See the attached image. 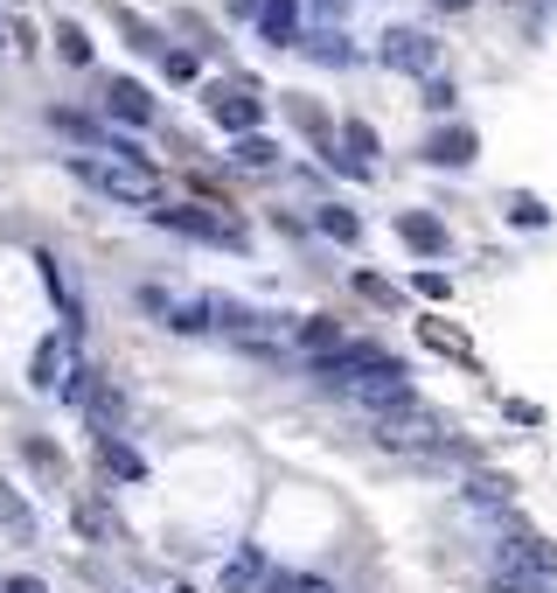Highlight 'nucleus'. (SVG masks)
I'll return each mask as SVG.
<instances>
[{
	"instance_id": "1",
	"label": "nucleus",
	"mask_w": 557,
	"mask_h": 593,
	"mask_svg": "<svg viewBox=\"0 0 557 593\" xmlns=\"http://www.w3.org/2000/svg\"><path fill=\"white\" fill-rule=\"evenodd\" d=\"M369 441L377 447H390V454H426V447H439V412H426V405H390V412H377L369 419Z\"/></svg>"
},
{
	"instance_id": "2",
	"label": "nucleus",
	"mask_w": 557,
	"mask_h": 593,
	"mask_svg": "<svg viewBox=\"0 0 557 593\" xmlns=\"http://www.w3.org/2000/svg\"><path fill=\"white\" fill-rule=\"evenodd\" d=\"M70 175H77V182H91V189H105V196H119V202H140V210H153V175H147V168L91 161V154H77Z\"/></svg>"
},
{
	"instance_id": "3",
	"label": "nucleus",
	"mask_w": 557,
	"mask_h": 593,
	"mask_svg": "<svg viewBox=\"0 0 557 593\" xmlns=\"http://www.w3.org/2000/svg\"><path fill=\"white\" fill-rule=\"evenodd\" d=\"M153 224H161V230H181V238H202V245L245 251V224H230V217H217V210H202V202H168V210H153Z\"/></svg>"
},
{
	"instance_id": "4",
	"label": "nucleus",
	"mask_w": 557,
	"mask_h": 593,
	"mask_svg": "<svg viewBox=\"0 0 557 593\" xmlns=\"http://www.w3.org/2000/svg\"><path fill=\"white\" fill-rule=\"evenodd\" d=\"M384 364H390V356L377 343H341V349H328L321 364H314V384H321V392H356V384L369 370H384Z\"/></svg>"
},
{
	"instance_id": "5",
	"label": "nucleus",
	"mask_w": 557,
	"mask_h": 593,
	"mask_svg": "<svg viewBox=\"0 0 557 593\" xmlns=\"http://www.w3.org/2000/svg\"><path fill=\"white\" fill-rule=\"evenodd\" d=\"M377 57H384L390 70H411L418 85H426V77H439V42H432L426 29H411V21H397V29H384Z\"/></svg>"
},
{
	"instance_id": "6",
	"label": "nucleus",
	"mask_w": 557,
	"mask_h": 593,
	"mask_svg": "<svg viewBox=\"0 0 557 593\" xmlns=\"http://www.w3.org/2000/svg\"><path fill=\"white\" fill-rule=\"evenodd\" d=\"M495 573H516V580H550V573H557V545H550V537L516 531V537H501V545H495Z\"/></svg>"
},
{
	"instance_id": "7",
	"label": "nucleus",
	"mask_w": 557,
	"mask_h": 593,
	"mask_svg": "<svg viewBox=\"0 0 557 593\" xmlns=\"http://www.w3.org/2000/svg\"><path fill=\"white\" fill-rule=\"evenodd\" d=\"M258 112H265V98H251V91H237V85H223V91H209V119L223 126V134H258Z\"/></svg>"
},
{
	"instance_id": "8",
	"label": "nucleus",
	"mask_w": 557,
	"mask_h": 593,
	"mask_svg": "<svg viewBox=\"0 0 557 593\" xmlns=\"http://www.w3.org/2000/svg\"><path fill=\"white\" fill-rule=\"evenodd\" d=\"M356 405L377 419V412H390V405H411V377H405V364H384L377 377H362L356 384Z\"/></svg>"
},
{
	"instance_id": "9",
	"label": "nucleus",
	"mask_w": 557,
	"mask_h": 593,
	"mask_svg": "<svg viewBox=\"0 0 557 593\" xmlns=\"http://www.w3.org/2000/svg\"><path fill=\"white\" fill-rule=\"evenodd\" d=\"M63 377H70V335H42L36 356H29V384L36 392H57Z\"/></svg>"
},
{
	"instance_id": "10",
	"label": "nucleus",
	"mask_w": 557,
	"mask_h": 593,
	"mask_svg": "<svg viewBox=\"0 0 557 593\" xmlns=\"http://www.w3.org/2000/svg\"><path fill=\"white\" fill-rule=\"evenodd\" d=\"M105 112L119 126H153V98H147V85H132V77H112V85H105Z\"/></svg>"
},
{
	"instance_id": "11",
	"label": "nucleus",
	"mask_w": 557,
	"mask_h": 593,
	"mask_svg": "<svg viewBox=\"0 0 557 593\" xmlns=\"http://www.w3.org/2000/svg\"><path fill=\"white\" fill-rule=\"evenodd\" d=\"M474 154H481L474 126H439V134H426V161H432V168H467Z\"/></svg>"
},
{
	"instance_id": "12",
	"label": "nucleus",
	"mask_w": 557,
	"mask_h": 593,
	"mask_svg": "<svg viewBox=\"0 0 557 593\" xmlns=\"http://www.w3.org/2000/svg\"><path fill=\"white\" fill-rule=\"evenodd\" d=\"M258 42L300 49V0H265V8H258Z\"/></svg>"
},
{
	"instance_id": "13",
	"label": "nucleus",
	"mask_w": 557,
	"mask_h": 593,
	"mask_svg": "<svg viewBox=\"0 0 557 593\" xmlns=\"http://www.w3.org/2000/svg\"><path fill=\"white\" fill-rule=\"evenodd\" d=\"M397 238H405L411 251H432V259H446V245H454V238H446V224L426 217V210H405V217H397Z\"/></svg>"
},
{
	"instance_id": "14",
	"label": "nucleus",
	"mask_w": 557,
	"mask_h": 593,
	"mask_svg": "<svg viewBox=\"0 0 557 593\" xmlns=\"http://www.w3.org/2000/svg\"><path fill=\"white\" fill-rule=\"evenodd\" d=\"M98 461H105V468H112L119 482H147V454H140V447H126L119 433H98Z\"/></svg>"
},
{
	"instance_id": "15",
	"label": "nucleus",
	"mask_w": 557,
	"mask_h": 593,
	"mask_svg": "<svg viewBox=\"0 0 557 593\" xmlns=\"http://www.w3.org/2000/svg\"><path fill=\"white\" fill-rule=\"evenodd\" d=\"M168 328H175V335H202V328H217V294H202V300H175V307H168Z\"/></svg>"
},
{
	"instance_id": "16",
	"label": "nucleus",
	"mask_w": 557,
	"mask_h": 593,
	"mask_svg": "<svg viewBox=\"0 0 557 593\" xmlns=\"http://www.w3.org/2000/svg\"><path fill=\"white\" fill-rule=\"evenodd\" d=\"M0 531H8V537H21V545L36 537V510L14 496V482H8V475H0Z\"/></svg>"
},
{
	"instance_id": "17",
	"label": "nucleus",
	"mask_w": 557,
	"mask_h": 593,
	"mask_svg": "<svg viewBox=\"0 0 557 593\" xmlns=\"http://www.w3.org/2000/svg\"><path fill=\"white\" fill-rule=\"evenodd\" d=\"M265 573H272V565H265V552H258V545H245V552L223 565V593H251Z\"/></svg>"
},
{
	"instance_id": "18",
	"label": "nucleus",
	"mask_w": 557,
	"mask_h": 593,
	"mask_svg": "<svg viewBox=\"0 0 557 593\" xmlns=\"http://www.w3.org/2000/svg\"><path fill=\"white\" fill-rule=\"evenodd\" d=\"M294 343L307 356H328V349H341V328H335V315H307V322H294Z\"/></svg>"
},
{
	"instance_id": "19",
	"label": "nucleus",
	"mask_w": 557,
	"mask_h": 593,
	"mask_svg": "<svg viewBox=\"0 0 557 593\" xmlns=\"http://www.w3.org/2000/svg\"><path fill=\"white\" fill-rule=\"evenodd\" d=\"M314 224H321L335 245H356V238H362V217L349 210V202H321V210H314Z\"/></svg>"
},
{
	"instance_id": "20",
	"label": "nucleus",
	"mask_w": 557,
	"mask_h": 593,
	"mask_svg": "<svg viewBox=\"0 0 557 593\" xmlns=\"http://www.w3.org/2000/svg\"><path fill=\"white\" fill-rule=\"evenodd\" d=\"M237 168H279V140H265V134H245L237 140V154H230Z\"/></svg>"
},
{
	"instance_id": "21",
	"label": "nucleus",
	"mask_w": 557,
	"mask_h": 593,
	"mask_svg": "<svg viewBox=\"0 0 557 593\" xmlns=\"http://www.w3.org/2000/svg\"><path fill=\"white\" fill-rule=\"evenodd\" d=\"M300 49H307V57H321V63H349V57H356V49H349V36H341V29H321V36H307Z\"/></svg>"
},
{
	"instance_id": "22",
	"label": "nucleus",
	"mask_w": 557,
	"mask_h": 593,
	"mask_svg": "<svg viewBox=\"0 0 557 593\" xmlns=\"http://www.w3.org/2000/svg\"><path fill=\"white\" fill-rule=\"evenodd\" d=\"M57 57L63 63H91V36L77 29V21H57Z\"/></svg>"
},
{
	"instance_id": "23",
	"label": "nucleus",
	"mask_w": 557,
	"mask_h": 593,
	"mask_svg": "<svg viewBox=\"0 0 557 593\" xmlns=\"http://www.w3.org/2000/svg\"><path fill=\"white\" fill-rule=\"evenodd\" d=\"M77 531H84V537H112L119 524H112V510H105V503H77Z\"/></svg>"
},
{
	"instance_id": "24",
	"label": "nucleus",
	"mask_w": 557,
	"mask_h": 593,
	"mask_svg": "<svg viewBox=\"0 0 557 593\" xmlns=\"http://www.w3.org/2000/svg\"><path fill=\"white\" fill-rule=\"evenodd\" d=\"M509 224H523V230L537 224V230H544V224H550V210H544L537 196H509Z\"/></svg>"
},
{
	"instance_id": "25",
	"label": "nucleus",
	"mask_w": 557,
	"mask_h": 593,
	"mask_svg": "<svg viewBox=\"0 0 557 593\" xmlns=\"http://www.w3.org/2000/svg\"><path fill=\"white\" fill-rule=\"evenodd\" d=\"M501 496H509V482H501V475H474L467 482V503H501Z\"/></svg>"
},
{
	"instance_id": "26",
	"label": "nucleus",
	"mask_w": 557,
	"mask_h": 593,
	"mask_svg": "<svg viewBox=\"0 0 557 593\" xmlns=\"http://www.w3.org/2000/svg\"><path fill=\"white\" fill-rule=\"evenodd\" d=\"M161 70L175 77V85H189V77H196L202 63H196V49H168V57H161Z\"/></svg>"
},
{
	"instance_id": "27",
	"label": "nucleus",
	"mask_w": 557,
	"mask_h": 593,
	"mask_svg": "<svg viewBox=\"0 0 557 593\" xmlns=\"http://www.w3.org/2000/svg\"><path fill=\"white\" fill-rule=\"evenodd\" d=\"M426 106L432 112H454V85H446V77H426Z\"/></svg>"
},
{
	"instance_id": "28",
	"label": "nucleus",
	"mask_w": 557,
	"mask_h": 593,
	"mask_svg": "<svg viewBox=\"0 0 557 593\" xmlns=\"http://www.w3.org/2000/svg\"><path fill=\"white\" fill-rule=\"evenodd\" d=\"M488 593H544V580H516V573H495Z\"/></svg>"
},
{
	"instance_id": "29",
	"label": "nucleus",
	"mask_w": 557,
	"mask_h": 593,
	"mask_svg": "<svg viewBox=\"0 0 557 593\" xmlns=\"http://www.w3.org/2000/svg\"><path fill=\"white\" fill-rule=\"evenodd\" d=\"M411 287H418V294H426V300H446V273H418V279H411Z\"/></svg>"
},
{
	"instance_id": "30",
	"label": "nucleus",
	"mask_w": 557,
	"mask_h": 593,
	"mask_svg": "<svg viewBox=\"0 0 557 593\" xmlns=\"http://www.w3.org/2000/svg\"><path fill=\"white\" fill-rule=\"evenodd\" d=\"M0 593H49L42 580H29V573H21V580H8V586H0Z\"/></svg>"
},
{
	"instance_id": "31",
	"label": "nucleus",
	"mask_w": 557,
	"mask_h": 593,
	"mask_svg": "<svg viewBox=\"0 0 557 593\" xmlns=\"http://www.w3.org/2000/svg\"><path fill=\"white\" fill-rule=\"evenodd\" d=\"M314 14H349V0H314Z\"/></svg>"
},
{
	"instance_id": "32",
	"label": "nucleus",
	"mask_w": 557,
	"mask_h": 593,
	"mask_svg": "<svg viewBox=\"0 0 557 593\" xmlns=\"http://www.w3.org/2000/svg\"><path fill=\"white\" fill-rule=\"evenodd\" d=\"M258 8H265V0H230V14H251V21H258Z\"/></svg>"
},
{
	"instance_id": "33",
	"label": "nucleus",
	"mask_w": 557,
	"mask_h": 593,
	"mask_svg": "<svg viewBox=\"0 0 557 593\" xmlns=\"http://www.w3.org/2000/svg\"><path fill=\"white\" fill-rule=\"evenodd\" d=\"M439 8H446V14H460V8H474V0H439Z\"/></svg>"
}]
</instances>
